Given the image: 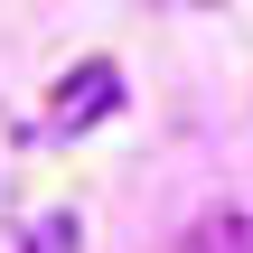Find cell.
<instances>
[{
  "label": "cell",
  "mask_w": 253,
  "mask_h": 253,
  "mask_svg": "<svg viewBox=\"0 0 253 253\" xmlns=\"http://www.w3.org/2000/svg\"><path fill=\"white\" fill-rule=\"evenodd\" d=\"M113 103H122V66H113V56H84V66H75V75L56 84L47 122H56V131H84V122H103Z\"/></svg>",
  "instance_id": "6da1fadb"
},
{
  "label": "cell",
  "mask_w": 253,
  "mask_h": 253,
  "mask_svg": "<svg viewBox=\"0 0 253 253\" xmlns=\"http://www.w3.org/2000/svg\"><path fill=\"white\" fill-rule=\"evenodd\" d=\"M19 253H84V225L56 207V216H38V225H28V244H19Z\"/></svg>",
  "instance_id": "7a4b0ae2"
}]
</instances>
